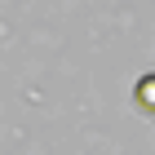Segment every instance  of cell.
Segmentation results:
<instances>
[{
	"instance_id": "obj_1",
	"label": "cell",
	"mask_w": 155,
	"mask_h": 155,
	"mask_svg": "<svg viewBox=\"0 0 155 155\" xmlns=\"http://www.w3.org/2000/svg\"><path fill=\"white\" fill-rule=\"evenodd\" d=\"M133 102L142 111H155V75H142L137 80V89H133Z\"/></svg>"
},
{
	"instance_id": "obj_2",
	"label": "cell",
	"mask_w": 155,
	"mask_h": 155,
	"mask_svg": "<svg viewBox=\"0 0 155 155\" xmlns=\"http://www.w3.org/2000/svg\"><path fill=\"white\" fill-rule=\"evenodd\" d=\"M151 115H155V111H151Z\"/></svg>"
}]
</instances>
